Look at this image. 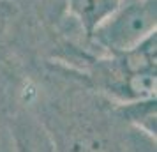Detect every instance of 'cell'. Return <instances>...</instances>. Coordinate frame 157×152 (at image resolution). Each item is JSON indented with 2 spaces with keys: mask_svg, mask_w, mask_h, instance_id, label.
Returning a JSON list of instances; mask_svg holds the SVG:
<instances>
[{
  "mask_svg": "<svg viewBox=\"0 0 157 152\" xmlns=\"http://www.w3.org/2000/svg\"><path fill=\"white\" fill-rule=\"evenodd\" d=\"M157 0H129L86 39L102 55H118L157 34Z\"/></svg>",
  "mask_w": 157,
  "mask_h": 152,
  "instance_id": "7a4b0ae2",
  "label": "cell"
},
{
  "mask_svg": "<svg viewBox=\"0 0 157 152\" xmlns=\"http://www.w3.org/2000/svg\"><path fill=\"white\" fill-rule=\"evenodd\" d=\"M21 4L0 0V57L9 51V46L20 36L21 29Z\"/></svg>",
  "mask_w": 157,
  "mask_h": 152,
  "instance_id": "8992f818",
  "label": "cell"
},
{
  "mask_svg": "<svg viewBox=\"0 0 157 152\" xmlns=\"http://www.w3.org/2000/svg\"><path fill=\"white\" fill-rule=\"evenodd\" d=\"M13 131L16 140V152H55L36 113L23 101L14 104Z\"/></svg>",
  "mask_w": 157,
  "mask_h": 152,
  "instance_id": "3957f363",
  "label": "cell"
},
{
  "mask_svg": "<svg viewBox=\"0 0 157 152\" xmlns=\"http://www.w3.org/2000/svg\"><path fill=\"white\" fill-rule=\"evenodd\" d=\"M117 110L129 126H132L134 129L141 131L148 136L155 138V117H157L155 97L118 103Z\"/></svg>",
  "mask_w": 157,
  "mask_h": 152,
  "instance_id": "5b68a950",
  "label": "cell"
},
{
  "mask_svg": "<svg viewBox=\"0 0 157 152\" xmlns=\"http://www.w3.org/2000/svg\"><path fill=\"white\" fill-rule=\"evenodd\" d=\"M9 2H18V4H41V2H57V0H9Z\"/></svg>",
  "mask_w": 157,
  "mask_h": 152,
  "instance_id": "ba28073f",
  "label": "cell"
},
{
  "mask_svg": "<svg viewBox=\"0 0 157 152\" xmlns=\"http://www.w3.org/2000/svg\"><path fill=\"white\" fill-rule=\"evenodd\" d=\"M23 101L44 127L55 152H155V138L129 126L117 103L94 92L74 72L30 88Z\"/></svg>",
  "mask_w": 157,
  "mask_h": 152,
  "instance_id": "6da1fadb",
  "label": "cell"
},
{
  "mask_svg": "<svg viewBox=\"0 0 157 152\" xmlns=\"http://www.w3.org/2000/svg\"><path fill=\"white\" fill-rule=\"evenodd\" d=\"M14 101L9 99L6 88L0 85V152H16V140L13 131Z\"/></svg>",
  "mask_w": 157,
  "mask_h": 152,
  "instance_id": "52a82bcc",
  "label": "cell"
},
{
  "mask_svg": "<svg viewBox=\"0 0 157 152\" xmlns=\"http://www.w3.org/2000/svg\"><path fill=\"white\" fill-rule=\"evenodd\" d=\"M124 0H64L67 16L85 37L113 14Z\"/></svg>",
  "mask_w": 157,
  "mask_h": 152,
  "instance_id": "277c9868",
  "label": "cell"
}]
</instances>
